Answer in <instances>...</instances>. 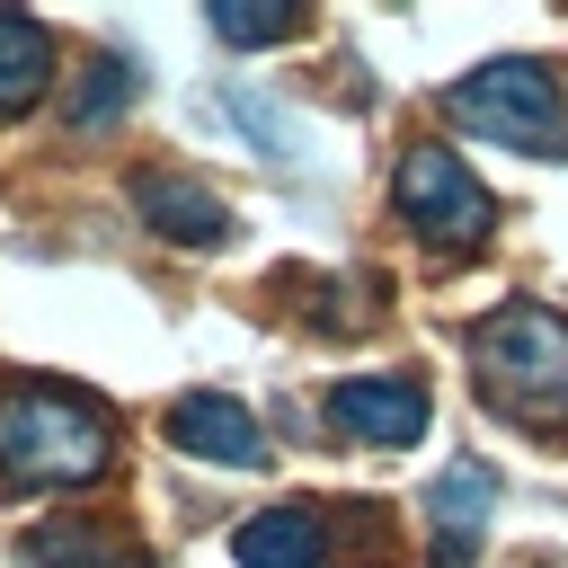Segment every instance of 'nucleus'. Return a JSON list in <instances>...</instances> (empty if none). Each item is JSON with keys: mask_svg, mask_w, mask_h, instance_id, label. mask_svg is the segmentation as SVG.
Here are the masks:
<instances>
[{"mask_svg": "<svg viewBox=\"0 0 568 568\" xmlns=\"http://www.w3.org/2000/svg\"><path fill=\"white\" fill-rule=\"evenodd\" d=\"M488 497H497L488 462H453V470L435 479L426 515H435V532H444V568H462V559H470V541H479V515H488Z\"/></svg>", "mask_w": 568, "mask_h": 568, "instance_id": "10", "label": "nucleus"}, {"mask_svg": "<svg viewBox=\"0 0 568 568\" xmlns=\"http://www.w3.org/2000/svg\"><path fill=\"white\" fill-rule=\"evenodd\" d=\"M444 106H453V124H470L506 151H532V160L568 151V106L541 62H479L462 89H444Z\"/></svg>", "mask_w": 568, "mask_h": 568, "instance_id": "3", "label": "nucleus"}, {"mask_svg": "<svg viewBox=\"0 0 568 568\" xmlns=\"http://www.w3.org/2000/svg\"><path fill=\"white\" fill-rule=\"evenodd\" d=\"M0 470L18 488H71L106 470V426L62 382H9L0 390Z\"/></svg>", "mask_w": 568, "mask_h": 568, "instance_id": "1", "label": "nucleus"}, {"mask_svg": "<svg viewBox=\"0 0 568 568\" xmlns=\"http://www.w3.org/2000/svg\"><path fill=\"white\" fill-rule=\"evenodd\" d=\"M231 559L240 568H328V524L311 506H266L231 532Z\"/></svg>", "mask_w": 568, "mask_h": 568, "instance_id": "8", "label": "nucleus"}, {"mask_svg": "<svg viewBox=\"0 0 568 568\" xmlns=\"http://www.w3.org/2000/svg\"><path fill=\"white\" fill-rule=\"evenodd\" d=\"M222 115H240V124L257 133V151H293V115H275V106H257V98H222Z\"/></svg>", "mask_w": 568, "mask_h": 568, "instance_id": "14", "label": "nucleus"}, {"mask_svg": "<svg viewBox=\"0 0 568 568\" xmlns=\"http://www.w3.org/2000/svg\"><path fill=\"white\" fill-rule=\"evenodd\" d=\"M44 80H53V36L9 9L0 18V115H27L44 98Z\"/></svg>", "mask_w": 568, "mask_h": 568, "instance_id": "11", "label": "nucleus"}, {"mask_svg": "<svg viewBox=\"0 0 568 568\" xmlns=\"http://www.w3.org/2000/svg\"><path fill=\"white\" fill-rule=\"evenodd\" d=\"M399 213H408L435 248H470V240L497 222V204L479 195V178H470L444 142H417V151L399 160Z\"/></svg>", "mask_w": 568, "mask_h": 568, "instance_id": "4", "label": "nucleus"}, {"mask_svg": "<svg viewBox=\"0 0 568 568\" xmlns=\"http://www.w3.org/2000/svg\"><path fill=\"white\" fill-rule=\"evenodd\" d=\"M479 390L524 417H568V320L541 302H515L479 328Z\"/></svg>", "mask_w": 568, "mask_h": 568, "instance_id": "2", "label": "nucleus"}, {"mask_svg": "<svg viewBox=\"0 0 568 568\" xmlns=\"http://www.w3.org/2000/svg\"><path fill=\"white\" fill-rule=\"evenodd\" d=\"M169 444L178 453H204V462H231V470H257L266 462V435L240 399H213V390H186L169 408Z\"/></svg>", "mask_w": 568, "mask_h": 568, "instance_id": "5", "label": "nucleus"}, {"mask_svg": "<svg viewBox=\"0 0 568 568\" xmlns=\"http://www.w3.org/2000/svg\"><path fill=\"white\" fill-rule=\"evenodd\" d=\"M133 204H142L151 231H169V240H186V248H213V240L231 231L222 195H213L204 178H178V169H142V178H133Z\"/></svg>", "mask_w": 568, "mask_h": 568, "instance_id": "6", "label": "nucleus"}, {"mask_svg": "<svg viewBox=\"0 0 568 568\" xmlns=\"http://www.w3.org/2000/svg\"><path fill=\"white\" fill-rule=\"evenodd\" d=\"M27 559H36V568H142V550H133L124 532L89 524V515H53V524H36V532H27Z\"/></svg>", "mask_w": 568, "mask_h": 568, "instance_id": "9", "label": "nucleus"}, {"mask_svg": "<svg viewBox=\"0 0 568 568\" xmlns=\"http://www.w3.org/2000/svg\"><path fill=\"white\" fill-rule=\"evenodd\" d=\"M213 36H222V44H275V36H293V9H240V0H213Z\"/></svg>", "mask_w": 568, "mask_h": 568, "instance_id": "13", "label": "nucleus"}, {"mask_svg": "<svg viewBox=\"0 0 568 568\" xmlns=\"http://www.w3.org/2000/svg\"><path fill=\"white\" fill-rule=\"evenodd\" d=\"M337 426L346 435H364V444H417V426H426V390L408 382V373H373V382H337Z\"/></svg>", "mask_w": 568, "mask_h": 568, "instance_id": "7", "label": "nucleus"}, {"mask_svg": "<svg viewBox=\"0 0 568 568\" xmlns=\"http://www.w3.org/2000/svg\"><path fill=\"white\" fill-rule=\"evenodd\" d=\"M124 98H133V71H124V62H89V71H80V98H71V133H98Z\"/></svg>", "mask_w": 568, "mask_h": 568, "instance_id": "12", "label": "nucleus"}]
</instances>
